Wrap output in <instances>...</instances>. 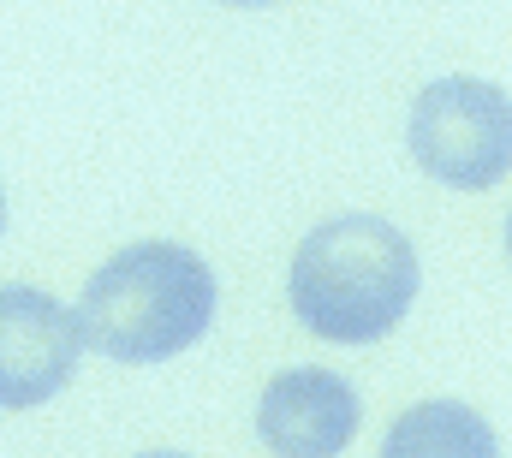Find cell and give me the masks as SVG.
<instances>
[{"instance_id": "6da1fadb", "label": "cell", "mask_w": 512, "mask_h": 458, "mask_svg": "<svg viewBox=\"0 0 512 458\" xmlns=\"http://www.w3.org/2000/svg\"><path fill=\"white\" fill-rule=\"evenodd\" d=\"M417 250L376 215H334L292 250V310L310 334L334 345L387 340L417 304Z\"/></svg>"}, {"instance_id": "7a4b0ae2", "label": "cell", "mask_w": 512, "mask_h": 458, "mask_svg": "<svg viewBox=\"0 0 512 458\" xmlns=\"http://www.w3.org/2000/svg\"><path fill=\"white\" fill-rule=\"evenodd\" d=\"M215 274L197 250L143 238L108 256L78 298V334L120 363H167L215 322Z\"/></svg>"}, {"instance_id": "3957f363", "label": "cell", "mask_w": 512, "mask_h": 458, "mask_svg": "<svg viewBox=\"0 0 512 458\" xmlns=\"http://www.w3.org/2000/svg\"><path fill=\"white\" fill-rule=\"evenodd\" d=\"M411 155L447 191H489L512 173V96L483 78H441L411 108Z\"/></svg>"}, {"instance_id": "277c9868", "label": "cell", "mask_w": 512, "mask_h": 458, "mask_svg": "<svg viewBox=\"0 0 512 458\" xmlns=\"http://www.w3.org/2000/svg\"><path fill=\"white\" fill-rule=\"evenodd\" d=\"M78 310L36 286H0V405L30 411L78 369Z\"/></svg>"}, {"instance_id": "5b68a950", "label": "cell", "mask_w": 512, "mask_h": 458, "mask_svg": "<svg viewBox=\"0 0 512 458\" xmlns=\"http://www.w3.org/2000/svg\"><path fill=\"white\" fill-rule=\"evenodd\" d=\"M358 417V387L334 369H280L256 399V435L274 458H340Z\"/></svg>"}, {"instance_id": "8992f818", "label": "cell", "mask_w": 512, "mask_h": 458, "mask_svg": "<svg viewBox=\"0 0 512 458\" xmlns=\"http://www.w3.org/2000/svg\"><path fill=\"white\" fill-rule=\"evenodd\" d=\"M382 458H501V435L483 411L459 399H423L405 417H393Z\"/></svg>"}, {"instance_id": "52a82bcc", "label": "cell", "mask_w": 512, "mask_h": 458, "mask_svg": "<svg viewBox=\"0 0 512 458\" xmlns=\"http://www.w3.org/2000/svg\"><path fill=\"white\" fill-rule=\"evenodd\" d=\"M137 458H191V453H167V447H161V453H137Z\"/></svg>"}, {"instance_id": "ba28073f", "label": "cell", "mask_w": 512, "mask_h": 458, "mask_svg": "<svg viewBox=\"0 0 512 458\" xmlns=\"http://www.w3.org/2000/svg\"><path fill=\"white\" fill-rule=\"evenodd\" d=\"M0 227H6V197H0Z\"/></svg>"}, {"instance_id": "9c48e42d", "label": "cell", "mask_w": 512, "mask_h": 458, "mask_svg": "<svg viewBox=\"0 0 512 458\" xmlns=\"http://www.w3.org/2000/svg\"><path fill=\"white\" fill-rule=\"evenodd\" d=\"M507 256H512V221H507Z\"/></svg>"}]
</instances>
